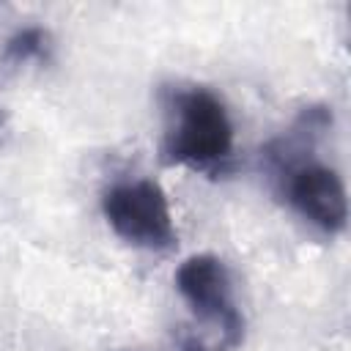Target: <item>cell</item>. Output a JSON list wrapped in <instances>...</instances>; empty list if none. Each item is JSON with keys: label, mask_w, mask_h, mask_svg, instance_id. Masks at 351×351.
<instances>
[{"label": "cell", "mask_w": 351, "mask_h": 351, "mask_svg": "<svg viewBox=\"0 0 351 351\" xmlns=\"http://www.w3.org/2000/svg\"><path fill=\"white\" fill-rule=\"evenodd\" d=\"M176 288L197 318L214 321L222 329L228 346H236L241 340L244 324L230 299V274L217 255L200 252L184 258L176 269Z\"/></svg>", "instance_id": "cell-3"}, {"label": "cell", "mask_w": 351, "mask_h": 351, "mask_svg": "<svg viewBox=\"0 0 351 351\" xmlns=\"http://www.w3.org/2000/svg\"><path fill=\"white\" fill-rule=\"evenodd\" d=\"M52 52V36L49 30L38 27V25H30V27H19L3 47V58L8 63H41L47 60Z\"/></svg>", "instance_id": "cell-6"}, {"label": "cell", "mask_w": 351, "mask_h": 351, "mask_svg": "<svg viewBox=\"0 0 351 351\" xmlns=\"http://www.w3.org/2000/svg\"><path fill=\"white\" fill-rule=\"evenodd\" d=\"M101 214L115 236H121L132 247L167 252L178 241L167 195L151 178L118 181L104 189Z\"/></svg>", "instance_id": "cell-2"}, {"label": "cell", "mask_w": 351, "mask_h": 351, "mask_svg": "<svg viewBox=\"0 0 351 351\" xmlns=\"http://www.w3.org/2000/svg\"><path fill=\"white\" fill-rule=\"evenodd\" d=\"M3 121H5V118H3V110H0V126H3Z\"/></svg>", "instance_id": "cell-8"}, {"label": "cell", "mask_w": 351, "mask_h": 351, "mask_svg": "<svg viewBox=\"0 0 351 351\" xmlns=\"http://www.w3.org/2000/svg\"><path fill=\"white\" fill-rule=\"evenodd\" d=\"M332 126V112L326 107H304L302 115L293 121V126L271 140L266 145V159L271 162L274 170L291 176L293 170L310 165V154L318 143V137Z\"/></svg>", "instance_id": "cell-5"}, {"label": "cell", "mask_w": 351, "mask_h": 351, "mask_svg": "<svg viewBox=\"0 0 351 351\" xmlns=\"http://www.w3.org/2000/svg\"><path fill=\"white\" fill-rule=\"evenodd\" d=\"M178 351H206V348H203V346H200L197 340H186V343H184V346H181Z\"/></svg>", "instance_id": "cell-7"}, {"label": "cell", "mask_w": 351, "mask_h": 351, "mask_svg": "<svg viewBox=\"0 0 351 351\" xmlns=\"http://www.w3.org/2000/svg\"><path fill=\"white\" fill-rule=\"evenodd\" d=\"M165 159L219 176L233 159V123L222 99L208 88H176L167 99Z\"/></svg>", "instance_id": "cell-1"}, {"label": "cell", "mask_w": 351, "mask_h": 351, "mask_svg": "<svg viewBox=\"0 0 351 351\" xmlns=\"http://www.w3.org/2000/svg\"><path fill=\"white\" fill-rule=\"evenodd\" d=\"M288 200L324 233H340L348 222V200L343 178L318 162H310L288 176Z\"/></svg>", "instance_id": "cell-4"}]
</instances>
